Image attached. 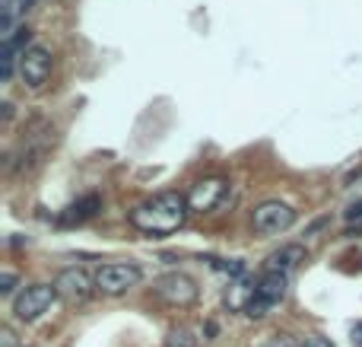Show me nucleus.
<instances>
[{
  "mask_svg": "<svg viewBox=\"0 0 362 347\" xmlns=\"http://www.w3.org/2000/svg\"><path fill=\"white\" fill-rule=\"evenodd\" d=\"M188 214H191V207H188V195H178V191H159V195L146 198L144 204H137V207L127 214L130 226L140 229L144 236L150 239H162V236H172V233H178V229L185 226Z\"/></svg>",
  "mask_w": 362,
  "mask_h": 347,
  "instance_id": "obj_1",
  "label": "nucleus"
},
{
  "mask_svg": "<svg viewBox=\"0 0 362 347\" xmlns=\"http://www.w3.org/2000/svg\"><path fill=\"white\" fill-rule=\"evenodd\" d=\"M144 268L134 261H109L96 271V293L102 297H124L127 290L140 287Z\"/></svg>",
  "mask_w": 362,
  "mask_h": 347,
  "instance_id": "obj_2",
  "label": "nucleus"
},
{
  "mask_svg": "<svg viewBox=\"0 0 362 347\" xmlns=\"http://www.w3.org/2000/svg\"><path fill=\"white\" fill-rule=\"evenodd\" d=\"M153 293L162 299L165 306H175V309H188V306L197 303L200 287L191 274L185 271H165L153 280Z\"/></svg>",
  "mask_w": 362,
  "mask_h": 347,
  "instance_id": "obj_3",
  "label": "nucleus"
},
{
  "mask_svg": "<svg viewBox=\"0 0 362 347\" xmlns=\"http://www.w3.org/2000/svg\"><path fill=\"white\" fill-rule=\"evenodd\" d=\"M295 223V210L286 201H260L251 210V226L260 236H277V233H286Z\"/></svg>",
  "mask_w": 362,
  "mask_h": 347,
  "instance_id": "obj_4",
  "label": "nucleus"
},
{
  "mask_svg": "<svg viewBox=\"0 0 362 347\" xmlns=\"http://www.w3.org/2000/svg\"><path fill=\"white\" fill-rule=\"evenodd\" d=\"M55 299H57V290L51 284H29V287H22V293L13 299V315L20 322H35L48 313Z\"/></svg>",
  "mask_w": 362,
  "mask_h": 347,
  "instance_id": "obj_5",
  "label": "nucleus"
},
{
  "mask_svg": "<svg viewBox=\"0 0 362 347\" xmlns=\"http://www.w3.org/2000/svg\"><path fill=\"white\" fill-rule=\"evenodd\" d=\"M55 290L57 299H64L67 306H83L96 293V278H89L83 268H64L55 278Z\"/></svg>",
  "mask_w": 362,
  "mask_h": 347,
  "instance_id": "obj_6",
  "label": "nucleus"
},
{
  "mask_svg": "<svg viewBox=\"0 0 362 347\" xmlns=\"http://www.w3.org/2000/svg\"><path fill=\"white\" fill-rule=\"evenodd\" d=\"M20 76L26 86L41 90L51 76V51L45 48V45H32V48L20 57Z\"/></svg>",
  "mask_w": 362,
  "mask_h": 347,
  "instance_id": "obj_7",
  "label": "nucleus"
},
{
  "mask_svg": "<svg viewBox=\"0 0 362 347\" xmlns=\"http://www.w3.org/2000/svg\"><path fill=\"white\" fill-rule=\"evenodd\" d=\"M225 191H229L225 179H200V182H194L191 191H188V207H191V214L216 210L219 201L225 198Z\"/></svg>",
  "mask_w": 362,
  "mask_h": 347,
  "instance_id": "obj_8",
  "label": "nucleus"
},
{
  "mask_svg": "<svg viewBox=\"0 0 362 347\" xmlns=\"http://www.w3.org/2000/svg\"><path fill=\"white\" fill-rule=\"evenodd\" d=\"M302 261H308V252H305V245H299V243H289V245H280V249H277V252H270V255H267L264 271L289 274V271H293V268H299Z\"/></svg>",
  "mask_w": 362,
  "mask_h": 347,
  "instance_id": "obj_9",
  "label": "nucleus"
},
{
  "mask_svg": "<svg viewBox=\"0 0 362 347\" xmlns=\"http://www.w3.org/2000/svg\"><path fill=\"white\" fill-rule=\"evenodd\" d=\"M289 293V280L286 274H277V271H264L260 274V280L254 284V297H260L267 306H277L283 303Z\"/></svg>",
  "mask_w": 362,
  "mask_h": 347,
  "instance_id": "obj_10",
  "label": "nucleus"
},
{
  "mask_svg": "<svg viewBox=\"0 0 362 347\" xmlns=\"http://www.w3.org/2000/svg\"><path fill=\"white\" fill-rule=\"evenodd\" d=\"M99 210H102V198L99 195H83L61 214V223L64 226H74V223H83V220H89V217H96Z\"/></svg>",
  "mask_w": 362,
  "mask_h": 347,
  "instance_id": "obj_11",
  "label": "nucleus"
},
{
  "mask_svg": "<svg viewBox=\"0 0 362 347\" xmlns=\"http://www.w3.org/2000/svg\"><path fill=\"white\" fill-rule=\"evenodd\" d=\"M162 347H197V334L188 325H175V328H169Z\"/></svg>",
  "mask_w": 362,
  "mask_h": 347,
  "instance_id": "obj_12",
  "label": "nucleus"
},
{
  "mask_svg": "<svg viewBox=\"0 0 362 347\" xmlns=\"http://www.w3.org/2000/svg\"><path fill=\"white\" fill-rule=\"evenodd\" d=\"M22 4H26V0H7V4H4V20H0V29H4V42H7V39H13V22H16V16L26 10Z\"/></svg>",
  "mask_w": 362,
  "mask_h": 347,
  "instance_id": "obj_13",
  "label": "nucleus"
},
{
  "mask_svg": "<svg viewBox=\"0 0 362 347\" xmlns=\"http://www.w3.org/2000/svg\"><path fill=\"white\" fill-rule=\"evenodd\" d=\"M242 313H245L248 319H254V322H258V319H264V315L270 313V306H267L260 297H248V306H245V309H242Z\"/></svg>",
  "mask_w": 362,
  "mask_h": 347,
  "instance_id": "obj_14",
  "label": "nucleus"
},
{
  "mask_svg": "<svg viewBox=\"0 0 362 347\" xmlns=\"http://www.w3.org/2000/svg\"><path fill=\"white\" fill-rule=\"evenodd\" d=\"M258 347H302V344L293 338V334H286V332H277V334H267V338H264V344H258Z\"/></svg>",
  "mask_w": 362,
  "mask_h": 347,
  "instance_id": "obj_15",
  "label": "nucleus"
},
{
  "mask_svg": "<svg viewBox=\"0 0 362 347\" xmlns=\"http://www.w3.org/2000/svg\"><path fill=\"white\" fill-rule=\"evenodd\" d=\"M347 229L349 233H362V201L347 207Z\"/></svg>",
  "mask_w": 362,
  "mask_h": 347,
  "instance_id": "obj_16",
  "label": "nucleus"
},
{
  "mask_svg": "<svg viewBox=\"0 0 362 347\" xmlns=\"http://www.w3.org/2000/svg\"><path fill=\"white\" fill-rule=\"evenodd\" d=\"M16 284H20V278H16L13 271H4V278H0V293H4V297H10V293L16 290Z\"/></svg>",
  "mask_w": 362,
  "mask_h": 347,
  "instance_id": "obj_17",
  "label": "nucleus"
},
{
  "mask_svg": "<svg viewBox=\"0 0 362 347\" xmlns=\"http://www.w3.org/2000/svg\"><path fill=\"white\" fill-rule=\"evenodd\" d=\"M302 347H334V341L324 334H308V338H302Z\"/></svg>",
  "mask_w": 362,
  "mask_h": 347,
  "instance_id": "obj_18",
  "label": "nucleus"
},
{
  "mask_svg": "<svg viewBox=\"0 0 362 347\" xmlns=\"http://www.w3.org/2000/svg\"><path fill=\"white\" fill-rule=\"evenodd\" d=\"M353 344H356V347H362V322L353 328Z\"/></svg>",
  "mask_w": 362,
  "mask_h": 347,
  "instance_id": "obj_19",
  "label": "nucleus"
},
{
  "mask_svg": "<svg viewBox=\"0 0 362 347\" xmlns=\"http://www.w3.org/2000/svg\"><path fill=\"white\" fill-rule=\"evenodd\" d=\"M13 344V332H10V328H4V347H10Z\"/></svg>",
  "mask_w": 362,
  "mask_h": 347,
  "instance_id": "obj_20",
  "label": "nucleus"
},
{
  "mask_svg": "<svg viewBox=\"0 0 362 347\" xmlns=\"http://www.w3.org/2000/svg\"><path fill=\"white\" fill-rule=\"evenodd\" d=\"M22 347H29V344H22Z\"/></svg>",
  "mask_w": 362,
  "mask_h": 347,
  "instance_id": "obj_21",
  "label": "nucleus"
}]
</instances>
